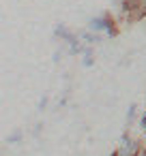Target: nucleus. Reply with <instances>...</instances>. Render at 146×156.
<instances>
[{"mask_svg":"<svg viewBox=\"0 0 146 156\" xmlns=\"http://www.w3.org/2000/svg\"><path fill=\"white\" fill-rule=\"evenodd\" d=\"M140 147H142V145H140L135 139H131V137H122L120 143H118V147H116V152H114V156H133Z\"/></svg>","mask_w":146,"mask_h":156,"instance_id":"f257e3e1","label":"nucleus"},{"mask_svg":"<svg viewBox=\"0 0 146 156\" xmlns=\"http://www.w3.org/2000/svg\"><path fill=\"white\" fill-rule=\"evenodd\" d=\"M133 156H146V150H144V147H140V150H137Z\"/></svg>","mask_w":146,"mask_h":156,"instance_id":"f03ea898","label":"nucleus"}]
</instances>
